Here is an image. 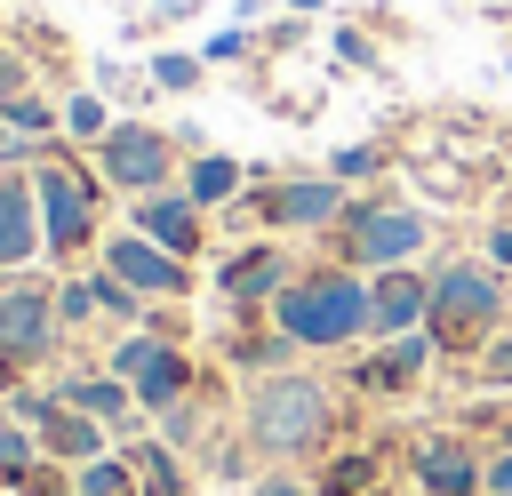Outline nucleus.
Masks as SVG:
<instances>
[{
  "instance_id": "nucleus-5",
  "label": "nucleus",
  "mask_w": 512,
  "mask_h": 496,
  "mask_svg": "<svg viewBox=\"0 0 512 496\" xmlns=\"http://www.w3.org/2000/svg\"><path fill=\"white\" fill-rule=\"evenodd\" d=\"M32 192H40V232H48V248H56V256L88 248V232H96V192H88V176L48 160V168L32 176Z\"/></svg>"
},
{
  "instance_id": "nucleus-9",
  "label": "nucleus",
  "mask_w": 512,
  "mask_h": 496,
  "mask_svg": "<svg viewBox=\"0 0 512 496\" xmlns=\"http://www.w3.org/2000/svg\"><path fill=\"white\" fill-rule=\"evenodd\" d=\"M56 336V296L48 288H0V360H40Z\"/></svg>"
},
{
  "instance_id": "nucleus-6",
  "label": "nucleus",
  "mask_w": 512,
  "mask_h": 496,
  "mask_svg": "<svg viewBox=\"0 0 512 496\" xmlns=\"http://www.w3.org/2000/svg\"><path fill=\"white\" fill-rule=\"evenodd\" d=\"M112 376H120L144 408H176L184 384H192V360H184L176 344H160V336H128V344L112 352Z\"/></svg>"
},
{
  "instance_id": "nucleus-29",
  "label": "nucleus",
  "mask_w": 512,
  "mask_h": 496,
  "mask_svg": "<svg viewBox=\"0 0 512 496\" xmlns=\"http://www.w3.org/2000/svg\"><path fill=\"white\" fill-rule=\"evenodd\" d=\"M240 48H248V32H216V40H208V64H232Z\"/></svg>"
},
{
  "instance_id": "nucleus-3",
  "label": "nucleus",
  "mask_w": 512,
  "mask_h": 496,
  "mask_svg": "<svg viewBox=\"0 0 512 496\" xmlns=\"http://www.w3.org/2000/svg\"><path fill=\"white\" fill-rule=\"evenodd\" d=\"M504 312V280L488 272V264H448L440 280H432V344H472L488 320Z\"/></svg>"
},
{
  "instance_id": "nucleus-14",
  "label": "nucleus",
  "mask_w": 512,
  "mask_h": 496,
  "mask_svg": "<svg viewBox=\"0 0 512 496\" xmlns=\"http://www.w3.org/2000/svg\"><path fill=\"white\" fill-rule=\"evenodd\" d=\"M424 360H432V336H424V328L384 336V352H376V360H360V392H408V384L424 376Z\"/></svg>"
},
{
  "instance_id": "nucleus-10",
  "label": "nucleus",
  "mask_w": 512,
  "mask_h": 496,
  "mask_svg": "<svg viewBox=\"0 0 512 496\" xmlns=\"http://www.w3.org/2000/svg\"><path fill=\"white\" fill-rule=\"evenodd\" d=\"M424 320H432V280H416L408 264L376 272V288H368V328H376V336H408V328H424Z\"/></svg>"
},
{
  "instance_id": "nucleus-11",
  "label": "nucleus",
  "mask_w": 512,
  "mask_h": 496,
  "mask_svg": "<svg viewBox=\"0 0 512 496\" xmlns=\"http://www.w3.org/2000/svg\"><path fill=\"white\" fill-rule=\"evenodd\" d=\"M336 216H344V184L336 176H296V184H272L264 192V224H280V232L336 224Z\"/></svg>"
},
{
  "instance_id": "nucleus-25",
  "label": "nucleus",
  "mask_w": 512,
  "mask_h": 496,
  "mask_svg": "<svg viewBox=\"0 0 512 496\" xmlns=\"http://www.w3.org/2000/svg\"><path fill=\"white\" fill-rule=\"evenodd\" d=\"M88 312H104V304H96V280H72V288L56 296V320H88Z\"/></svg>"
},
{
  "instance_id": "nucleus-31",
  "label": "nucleus",
  "mask_w": 512,
  "mask_h": 496,
  "mask_svg": "<svg viewBox=\"0 0 512 496\" xmlns=\"http://www.w3.org/2000/svg\"><path fill=\"white\" fill-rule=\"evenodd\" d=\"M256 496H304L296 480H256Z\"/></svg>"
},
{
  "instance_id": "nucleus-22",
  "label": "nucleus",
  "mask_w": 512,
  "mask_h": 496,
  "mask_svg": "<svg viewBox=\"0 0 512 496\" xmlns=\"http://www.w3.org/2000/svg\"><path fill=\"white\" fill-rule=\"evenodd\" d=\"M0 480H32V432L0 424Z\"/></svg>"
},
{
  "instance_id": "nucleus-18",
  "label": "nucleus",
  "mask_w": 512,
  "mask_h": 496,
  "mask_svg": "<svg viewBox=\"0 0 512 496\" xmlns=\"http://www.w3.org/2000/svg\"><path fill=\"white\" fill-rule=\"evenodd\" d=\"M200 208H216V200H232L240 192V160H224V152H208V160H192V184H184Z\"/></svg>"
},
{
  "instance_id": "nucleus-27",
  "label": "nucleus",
  "mask_w": 512,
  "mask_h": 496,
  "mask_svg": "<svg viewBox=\"0 0 512 496\" xmlns=\"http://www.w3.org/2000/svg\"><path fill=\"white\" fill-rule=\"evenodd\" d=\"M344 176H376V144H344V152H336V184H344Z\"/></svg>"
},
{
  "instance_id": "nucleus-28",
  "label": "nucleus",
  "mask_w": 512,
  "mask_h": 496,
  "mask_svg": "<svg viewBox=\"0 0 512 496\" xmlns=\"http://www.w3.org/2000/svg\"><path fill=\"white\" fill-rule=\"evenodd\" d=\"M480 480H488V496H512V448H496V456H488V472H480Z\"/></svg>"
},
{
  "instance_id": "nucleus-20",
  "label": "nucleus",
  "mask_w": 512,
  "mask_h": 496,
  "mask_svg": "<svg viewBox=\"0 0 512 496\" xmlns=\"http://www.w3.org/2000/svg\"><path fill=\"white\" fill-rule=\"evenodd\" d=\"M0 128H16V136H48L56 112H48L40 96H0Z\"/></svg>"
},
{
  "instance_id": "nucleus-16",
  "label": "nucleus",
  "mask_w": 512,
  "mask_h": 496,
  "mask_svg": "<svg viewBox=\"0 0 512 496\" xmlns=\"http://www.w3.org/2000/svg\"><path fill=\"white\" fill-rule=\"evenodd\" d=\"M40 192L32 184H0V264H24L40 248Z\"/></svg>"
},
{
  "instance_id": "nucleus-24",
  "label": "nucleus",
  "mask_w": 512,
  "mask_h": 496,
  "mask_svg": "<svg viewBox=\"0 0 512 496\" xmlns=\"http://www.w3.org/2000/svg\"><path fill=\"white\" fill-rule=\"evenodd\" d=\"M480 384H496V392H512V336H496V344L480 352Z\"/></svg>"
},
{
  "instance_id": "nucleus-8",
  "label": "nucleus",
  "mask_w": 512,
  "mask_h": 496,
  "mask_svg": "<svg viewBox=\"0 0 512 496\" xmlns=\"http://www.w3.org/2000/svg\"><path fill=\"white\" fill-rule=\"evenodd\" d=\"M104 272H120L136 296H184V288H192L184 256H168V248H160V240H144V232H120V240L104 248Z\"/></svg>"
},
{
  "instance_id": "nucleus-21",
  "label": "nucleus",
  "mask_w": 512,
  "mask_h": 496,
  "mask_svg": "<svg viewBox=\"0 0 512 496\" xmlns=\"http://www.w3.org/2000/svg\"><path fill=\"white\" fill-rule=\"evenodd\" d=\"M136 472H144V488H152V496H176V488H184V472H176V456H168V448H136Z\"/></svg>"
},
{
  "instance_id": "nucleus-2",
  "label": "nucleus",
  "mask_w": 512,
  "mask_h": 496,
  "mask_svg": "<svg viewBox=\"0 0 512 496\" xmlns=\"http://www.w3.org/2000/svg\"><path fill=\"white\" fill-rule=\"evenodd\" d=\"M328 432V392L312 376H264L248 392V440L264 456H304Z\"/></svg>"
},
{
  "instance_id": "nucleus-17",
  "label": "nucleus",
  "mask_w": 512,
  "mask_h": 496,
  "mask_svg": "<svg viewBox=\"0 0 512 496\" xmlns=\"http://www.w3.org/2000/svg\"><path fill=\"white\" fill-rule=\"evenodd\" d=\"M64 408H80V416H96V424H120V416H128V384H120V376H72V384H64Z\"/></svg>"
},
{
  "instance_id": "nucleus-19",
  "label": "nucleus",
  "mask_w": 512,
  "mask_h": 496,
  "mask_svg": "<svg viewBox=\"0 0 512 496\" xmlns=\"http://www.w3.org/2000/svg\"><path fill=\"white\" fill-rule=\"evenodd\" d=\"M80 496H136V464H120V456H96V464L80 472Z\"/></svg>"
},
{
  "instance_id": "nucleus-12",
  "label": "nucleus",
  "mask_w": 512,
  "mask_h": 496,
  "mask_svg": "<svg viewBox=\"0 0 512 496\" xmlns=\"http://www.w3.org/2000/svg\"><path fill=\"white\" fill-rule=\"evenodd\" d=\"M136 232L160 240L168 256H192V248H200V200H192V192H144V200H136Z\"/></svg>"
},
{
  "instance_id": "nucleus-1",
  "label": "nucleus",
  "mask_w": 512,
  "mask_h": 496,
  "mask_svg": "<svg viewBox=\"0 0 512 496\" xmlns=\"http://www.w3.org/2000/svg\"><path fill=\"white\" fill-rule=\"evenodd\" d=\"M272 312H280L288 344H352V336H368V288L352 272H304V280H288L272 296Z\"/></svg>"
},
{
  "instance_id": "nucleus-13",
  "label": "nucleus",
  "mask_w": 512,
  "mask_h": 496,
  "mask_svg": "<svg viewBox=\"0 0 512 496\" xmlns=\"http://www.w3.org/2000/svg\"><path fill=\"white\" fill-rule=\"evenodd\" d=\"M480 472H488V464H480L464 440H424V448H416V480H424L432 496H480V488H488Z\"/></svg>"
},
{
  "instance_id": "nucleus-4",
  "label": "nucleus",
  "mask_w": 512,
  "mask_h": 496,
  "mask_svg": "<svg viewBox=\"0 0 512 496\" xmlns=\"http://www.w3.org/2000/svg\"><path fill=\"white\" fill-rule=\"evenodd\" d=\"M96 160H104V176H112V184H128V192L144 200V192H160V184H168L176 144H168L160 128H144V120H120V128H104V136H96Z\"/></svg>"
},
{
  "instance_id": "nucleus-15",
  "label": "nucleus",
  "mask_w": 512,
  "mask_h": 496,
  "mask_svg": "<svg viewBox=\"0 0 512 496\" xmlns=\"http://www.w3.org/2000/svg\"><path fill=\"white\" fill-rule=\"evenodd\" d=\"M216 288H224L232 304H256V296H280V288H288V256H280V248H240V256H224V272H216Z\"/></svg>"
},
{
  "instance_id": "nucleus-30",
  "label": "nucleus",
  "mask_w": 512,
  "mask_h": 496,
  "mask_svg": "<svg viewBox=\"0 0 512 496\" xmlns=\"http://www.w3.org/2000/svg\"><path fill=\"white\" fill-rule=\"evenodd\" d=\"M488 256H496V264H512V224H496V232H488Z\"/></svg>"
},
{
  "instance_id": "nucleus-26",
  "label": "nucleus",
  "mask_w": 512,
  "mask_h": 496,
  "mask_svg": "<svg viewBox=\"0 0 512 496\" xmlns=\"http://www.w3.org/2000/svg\"><path fill=\"white\" fill-rule=\"evenodd\" d=\"M152 80H160V88H192V80H200V56H160Z\"/></svg>"
},
{
  "instance_id": "nucleus-23",
  "label": "nucleus",
  "mask_w": 512,
  "mask_h": 496,
  "mask_svg": "<svg viewBox=\"0 0 512 496\" xmlns=\"http://www.w3.org/2000/svg\"><path fill=\"white\" fill-rule=\"evenodd\" d=\"M64 128H72V136H104L112 120H104V104H96V96H72V104H64Z\"/></svg>"
},
{
  "instance_id": "nucleus-7",
  "label": "nucleus",
  "mask_w": 512,
  "mask_h": 496,
  "mask_svg": "<svg viewBox=\"0 0 512 496\" xmlns=\"http://www.w3.org/2000/svg\"><path fill=\"white\" fill-rule=\"evenodd\" d=\"M344 248H352V264H368V272H392V264H408V256L424 248V216H416V208H352Z\"/></svg>"
}]
</instances>
